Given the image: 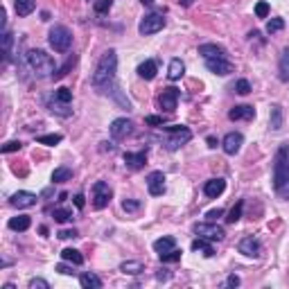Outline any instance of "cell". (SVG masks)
Instances as JSON below:
<instances>
[{"instance_id": "cell-1", "label": "cell", "mask_w": 289, "mask_h": 289, "mask_svg": "<svg viewBox=\"0 0 289 289\" xmlns=\"http://www.w3.org/2000/svg\"><path fill=\"white\" fill-rule=\"evenodd\" d=\"M115 72H118V54H115V50H107L102 54V59L97 61L91 84L95 88H111V84L115 81Z\"/></svg>"}, {"instance_id": "cell-2", "label": "cell", "mask_w": 289, "mask_h": 289, "mask_svg": "<svg viewBox=\"0 0 289 289\" xmlns=\"http://www.w3.org/2000/svg\"><path fill=\"white\" fill-rule=\"evenodd\" d=\"M27 66L32 68V72L36 77H50L57 72V64L45 50H30L27 52Z\"/></svg>"}, {"instance_id": "cell-3", "label": "cell", "mask_w": 289, "mask_h": 289, "mask_svg": "<svg viewBox=\"0 0 289 289\" xmlns=\"http://www.w3.org/2000/svg\"><path fill=\"white\" fill-rule=\"evenodd\" d=\"M289 179V147L283 144L276 154V163H273V185L278 190L285 181Z\"/></svg>"}, {"instance_id": "cell-4", "label": "cell", "mask_w": 289, "mask_h": 289, "mask_svg": "<svg viewBox=\"0 0 289 289\" xmlns=\"http://www.w3.org/2000/svg\"><path fill=\"white\" fill-rule=\"evenodd\" d=\"M48 41L54 52H68L70 43H72V32L66 25H54L48 34Z\"/></svg>"}, {"instance_id": "cell-5", "label": "cell", "mask_w": 289, "mask_h": 289, "mask_svg": "<svg viewBox=\"0 0 289 289\" xmlns=\"http://www.w3.org/2000/svg\"><path fill=\"white\" fill-rule=\"evenodd\" d=\"M165 129L170 131V138L165 140V147L170 151L183 147V144L190 143V138H192V131H190L187 127H183V124H172V127H165Z\"/></svg>"}, {"instance_id": "cell-6", "label": "cell", "mask_w": 289, "mask_h": 289, "mask_svg": "<svg viewBox=\"0 0 289 289\" xmlns=\"http://www.w3.org/2000/svg\"><path fill=\"white\" fill-rule=\"evenodd\" d=\"M194 233L199 237H206L210 242H219L226 237V230L221 226H217L215 221H201V224H194Z\"/></svg>"}, {"instance_id": "cell-7", "label": "cell", "mask_w": 289, "mask_h": 289, "mask_svg": "<svg viewBox=\"0 0 289 289\" xmlns=\"http://www.w3.org/2000/svg\"><path fill=\"white\" fill-rule=\"evenodd\" d=\"M111 197H113V190H111L108 183L97 181L95 185H93V208H97V210L107 208L108 201H111Z\"/></svg>"}, {"instance_id": "cell-8", "label": "cell", "mask_w": 289, "mask_h": 289, "mask_svg": "<svg viewBox=\"0 0 289 289\" xmlns=\"http://www.w3.org/2000/svg\"><path fill=\"white\" fill-rule=\"evenodd\" d=\"M163 27H165V18H163V14H149V16H144L143 21H140L138 32L143 34V36H149V34L161 32Z\"/></svg>"}, {"instance_id": "cell-9", "label": "cell", "mask_w": 289, "mask_h": 289, "mask_svg": "<svg viewBox=\"0 0 289 289\" xmlns=\"http://www.w3.org/2000/svg\"><path fill=\"white\" fill-rule=\"evenodd\" d=\"M179 95H181V93H179V88H174V86L163 88V93L158 95V107L167 113H174L177 111V104H179Z\"/></svg>"}, {"instance_id": "cell-10", "label": "cell", "mask_w": 289, "mask_h": 289, "mask_svg": "<svg viewBox=\"0 0 289 289\" xmlns=\"http://www.w3.org/2000/svg\"><path fill=\"white\" fill-rule=\"evenodd\" d=\"M108 131H111V136L115 140H124L127 136L134 134V122H131L129 118H118V120H113L111 122Z\"/></svg>"}, {"instance_id": "cell-11", "label": "cell", "mask_w": 289, "mask_h": 289, "mask_svg": "<svg viewBox=\"0 0 289 289\" xmlns=\"http://www.w3.org/2000/svg\"><path fill=\"white\" fill-rule=\"evenodd\" d=\"M38 197L34 192H27V190H18L16 194H11L9 199V204L14 206V208L23 210V208H32V206H36Z\"/></svg>"}, {"instance_id": "cell-12", "label": "cell", "mask_w": 289, "mask_h": 289, "mask_svg": "<svg viewBox=\"0 0 289 289\" xmlns=\"http://www.w3.org/2000/svg\"><path fill=\"white\" fill-rule=\"evenodd\" d=\"M237 251L244 253L247 257H260V253H262V244H260V240L253 235L244 237V240L237 244Z\"/></svg>"}, {"instance_id": "cell-13", "label": "cell", "mask_w": 289, "mask_h": 289, "mask_svg": "<svg viewBox=\"0 0 289 289\" xmlns=\"http://www.w3.org/2000/svg\"><path fill=\"white\" fill-rule=\"evenodd\" d=\"M147 190H149L151 197H161L165 192V174L161 170L151 172L149 177H147Z\"/></svg>"}, {"instance_id": "cell-14", "label": "cell", "mask_w": 289, "mask_h": 289, "mask_svg": "<svg viewBox=\"0 0 289 289\" xmlns=\"http://www.w3.org/2000/svg\"><path fill=\"white\" fill-rule=\"evenodd\" d=\"M242 143H244V136H242L240 131H230V134L224 136V140H221V147H224V151L228 156H235L237 151L242 149Z\"/></svg>"}, {"instance_id": "cell-15", "label": "cell", "mask_w": 289, "mask_h": 289, "mask_svg": "<svg viewBox=\"0 0 289 289\" xmlns=\"http://www.w3.org/2000/svg\"><path fill=\"white\" fill-rule=\"evenodd\" d=\"M199 54L204 59H228V52L221 45H217V43H204V45H199Z\"/></svg>"}, {"instance_id": "cell-16", "label": "cell", "mask_w": 289, "mask_h": 289, "mask_svg": "<svg viewBox=\"0 0 289 289\" xmlns=\"http://www.w3.org/2000/svg\"><path fill=\"white\" fill-rule=\"evenodd\" d=\"M206 68L210 70V72H215V75H230L233 72V64H230L228 59H206Z\"/></svg>"}, {"instance_id": "cell-17", "label": "cell", "mask_w": 289, "mask_h": 289, "mask_svg": "<svg viewBox=\"0 0 289 289\" xmlns=\"http://www.w3.org/2000/svg\"><path fill=\"white\" fill-rule=\"evenodd\" d=\"M285 124V111L280 104H273L271 111H269V127H271V131H280Z\"/></svg>"}, {"instance_id": "cell-18", "label": "cell", "mask_w": 289, "mask_h": 289, "mask_svg": "<svg viewBox=\"0 0 289 289\" xmlns=\"http://www.w3.org/2000/svg\"><path fill=\"white\" fill-rule=\"evenodd\" d=\"M144 163H147V149L138 151V154H134V151L124 154V165L131 167V170H140V167H144Z\"/></svg>"}, {"instance_id": "cell-19", "label": "cell", "mask_w": 289, "mask_h": 289, "mask_svg": "<svg viewBox=\"0 0 289 289\" xmlns=\"http://www.w3.org/2000/svg\"><path fill=\"white\" fill-rule=\"evenodd\" d=\"M228 118L230 120H253V118H255V108L249 107V104H240V107L230 108Z\"/></svg>"}, {"instance_id": "cell-20", "label": "cell", "mask_w": 289, "mask_h": 289, "mask_svg": "<svg viewBox=\"0 0 289 289\" xmlns=\"http://www.w3.org/2000/svg\"><path fill=\"white\" fill-rule=\"evenodd\" d=\"M226 190V181L224 179H210V181H206V185H204V192H206V197H210V199H217L221 192Z\"/></svg>"}, {"instance_id": "cell-21", "label": "cell", "mask_w": 289, "mask_h": 289, "mask_svg": "<svg viewBox=\"0 0 289 289\" xmlns=\"http://www.w3.org/2000/svg\"><path fill=\"white\" fill-rule=\"evenodd\" d=\"M156 72H158V66H156L154 59H147V61H143V64L138 66V75L143 77V79H147V81L154 79Z\"/></svg>"}, {"instance_id": "cell-22", "label": "cell", "mask_w": 289, "mask_h": 289, "mask_svg": "<svg viewBox=\"0 0 289 289\" xmlns=\"http://www.w3.org/2000/svg\"><path fill=\"white\" fill-rule=\"evenodd\" d=\"M7 226H9L11 230H27L32 226V219H30V215H18V217H11V219L7 221Z\"/></svg>"}, {"instance_id": "cell-23", "label": "cell", "mask_w": 289, "mask_h": 289, "mask_svg": "<svg viewBox=\"0 0 289 289\" xmlns=\"http://www.w3.org/2000/svg\"><path fill=\"white\" fill-rule=\"evenodd\" d=\"M79 285L84 289H102V280L97 278L95 273H91V271L81 273V276H79Z\"/></svg>"}, {"instance_id": "cell-24", "label": "cell", "mask_w": 289, "mask_h": 289, "mask_svg": "<svg viewBox=\"0 0 289 289\" xmlns=\"http://www.w3.org/2000/svg\"><path fill=\"white\" fill-rule=\"evenodd\" d=\"M183 72H185V64H183L181 59H172L170 68H167V77H170L172 81H177L183 77Z\"/></svg>"}, {"instance_id": "cell-25", "label": "cell", "mask_w": 289, "mask_h": 289, "mask_svg": "<svg viewBox=\"0 0 289 289\" xmlns=\"http://www.w3.org/2000/svg\"><path fill=\"white\" fill-rule=\"evenodd\" d=\"M120 271L129 273V276H138V273L144 271V264L138 262V260H124V262L120 264Z\"/></svg>"}, {"instance_id": "cell-26", "label": "cell", "mask_w": 289, "mask_h": 289, "mask_svg": "<svg viewBox=\"0 0 289 289\" xmlns=\"http://www.w3.org/2000/svg\"><path fill=\"white\" fill-rule=\"evenodd\" d=\"M278 77H280V81H289V48H285L283 54H280Z\"/></svg>"}, {"instance_id": "cell-27", "label": "cell", "mask_w": 289, "mask_h": 289, "mask_svg": "<svg viewBox=\"0 0 289 289\" xmlns=\"http://www.w3.org/2000/svg\"><path fill=\"white\" fill-rule=\"evenodd\" d=\"M190 249H192V251H201L206 257H213L215 255L213 244H210V240H206V237H199V240H194Z\"/></svg>"}, {"instance_id": "cell-28", "label": "cell", "mask_w": 289, "mask_h": 289, "mask_svg": "<svg viewBox=\"0 0 289 289\" xmlns=\"http://www.w3.org/2000/svg\"><path fill=\"white\" fill-rule=\"evenodd\" d=\"M172 249H177V240L174 237H161V240L154 242V251L156 253H167Z\"/></svg>"}, {"instance_id": "cell-29", "label": "cell", "mask_w": 289, "mask_h": 289, "mask_svg": "<svg viewBox=\"0 0 289 289\" xmlns=\"http://www.w3.org/2000/svg\"><path fill=\"white\" fill-rule=\"evenodd\" d=\"M14 7H16V14L18 16H30L36 5H34V0H14Z\"/></svg>"}, {"instance_id": "cell-30", "label": "cell", "mask_w": 289, "mask_h": 289, "mask_svg": "<svg viewBox=\"0 0 289 289\" xmlns=\"http://www.w3.org/2000/svg\"><path fill=\"white\" fill-rule=\"evenodd\" d=\"M48 107H50V111L57 113V115H61V118H70V115H72V108H70L66 102H59L57 97H54V102H50Z\"/></svg>"}, {"instance_id": "cell-31", "label": "cell", "mask_w": 289, "mask_h": 289, "mask_svg": "<svg viewBox=\"0 0 289 289\" xmlns=\"http://www.w3.org/2000/svg\"><path fill=\"white\" fill-rule=\"evenodd\" d=\"M61 257H64L66 262H72L75 267L84 264V255H81L77 249H64V251H61Z\"/></svg>"}, {"instance_id": "cell-32", "label": "cell", "mask_w": 289, "mask_h": 289, "mask_svg": "<svg viewBox=\"0 0 289 289\" xmlns=\"http://www.w3.org/2000/svg\"><path fill=\"white\" fill-rule=\"evenodd\" d=\"M72 179V170L70 167H57L52 172V183H66Z\"/></svg>"}, {"instance_id": "cell-33", "label": "cell", "mask_w": 289, "mask_h": 289, "mask_svg": "<svg viewBox=\"0 0 289 289\" xmlns=\"http://www.w3.org/2000/svg\"><path fill=\"white\" fill-rule=\"evenodd\" d=\"M52 217H54V221L66 224V221H72V210H70V208H54Z\"/></svg>"}, {"instance_id": "cell-34", "label": "cell", "mask_w": 289, "mask_h": 289, "mask_svg": "<svg viewBox=\"0 0 289 289\" xmlns=\"http://www.w3.org/2000/svg\"><path fill=\"white\" fill-rule=\"evenodd\" d=\"M242 210H244V201H237V204L230 208L226 221H228V224H237V221H240V217H242Z\"/></svg>"}, {"instance_id": "cell-35", "label": "cell", "mask_w": 289, "mask_h": 289, "mask_svg": "<svg viewBox=\"0 0 289 289\" xmlns=\"http://www.w3.org/2000/svg\"><path fill=\"white\" fill-rule=\"evenodd\" d=\"M61 140H64V136L61 134H48V136H38L36 143L38 144H48V147H54V144H59Z\"/></svg>"}, {"instance_id": "cell-36", "label": "cell", "mask_w": 289, "mask_h": 289, "mask_svg": "<svg viewBox=\"0 0 289 289\" xmlns=\"http://www.w3.org/2000/svg\"><path fill=\"white\" fill-rule=\"evenodd\" d=\"M158 257H161V262H177V260H181V251H179V249H172V251H167V253H158Z\"/></svg>"}, {"instance_id": "cell-37", "label": "cell", "mask_w": 289, "mask_h": 289, "mask_svg": "<svg viewBox=\"0 0 289 289\" xmlns=\"http://www.w3.org/2000/svg\"><path fill=\"white\" fill-rule=\"evenodd\" d=\"M54 97H57L59 102H66V104H70V102H72V93H70V88H64V86L54 91Z\"/></svg>"}, {"instance_id": "cell-38", "label": "cell", "mask_w": 289, "mask_h": 289, "mask_svg": "<svg viewBox=\"0 0 289 289\" xmlns=\"http://www.w3.org/2000/svg\"><path fill=\"white\" fill-rule=\"evenodd\" d=\"M280 30H285V21H283V18H271V21L267 23V32L269 34H276V32H280Z\"/></svg>"}, {"instance_id": "cell-39", "label": "cell", "mask_w": 289, "mask_h": 289, "mask_svg": "<svg viewBox=\"0 0 289 289\" xmlns=\"http://www.w3.org/2000/svg\"><path fill=\"white\" fill-rule=\"evenodd\" d=\"M113 7V0H95V5H93V9L97 11V14H107L108 9Z\"/></svg>"}, {"instance_id": "cell-40", "label": "cell", "mask_w": 289, "mask_h": 289, "mask_svg": "<svg viewBox=\"0 0 289 289\" xmlns=\"http://www.w3.org/2000/svg\"><path fill=\"white\" fill-rule=\"evenodd\" d=\"M122 210H124V213H138V210H140V201H136V199H124V201H122Z\"/></svg>"}, {"instance_id": "cell-41", "label": "cell", "mask_w": 289, "mask_h": 289, "mask_svg": "<svg viewBox=\"0 0 289 289\" xmlns=\"http://www.w3.org/2000/svg\"><path fill=\"white\" fill-rule=\"evenodd\" d=\"M11 43H14V36H11V34L5 30V32H2V54H5V57H7V54H9V50H11Z\"/></svg>"}, {"instance_id": "cell-42", "label": "cell", "mask_w": 289, "mask_h": 289, "mask_svg": "<svg viewBox=\"0 0 289 289\" xmlns=\"http://www.w3.org/2000/svg\"><path fill=\"white\" fill-rule=\"evenodd\" d=\"M27 287L30 289H50V283L43 278H32L30 283H27Z\"/></svg>"}, {"instance_id": "cell-43", "label": "cell", "mask_w": 289, "mask_h": 289, "mask_svg": "<svg viewBox=\"0 0 289 289\" xmlns=\"http://www.w3.org/2000/svg\"><path fill=\"white\" fill-rule=\"evenodd\" d=\"M235 91L240 93V95H249V93H251V84H249L247 79H237Z\"/></svg>"}, {"instance_id": "cell-44", "label": "cell", "mask_w": 289, "mask_h": 289, "mask_svg": "<svg viewBox=\"0 0 289 289\" xmlns=\"http://www.w3.org/2000/svg\"><path fill=\"white\" fill-rule=\"evenodd\" d=\"M144 124H149V127H163V124H165V118H163V115H147V118H144Z\"/></svg>"}, {"instance_id": "cell-45", "label": "cell", "mask_w": 289, "mask_h": 289, "mask_svg": "<svg viewBox=\"0 0 289 289\" xmlns=\"http://www.w3.org/2000/svg\"><path fill=\"white\" fill-rule=\"evenodd\" d=\"M255 16L257 18H267L269 16V2H264V0L262 2H257L255 5Z\"/></svg>"}, {"instance_id": "cell-46", "label": "cell", "mask_w": 289, "mask_h": 289, "mask_svg": "<svg viewBox=\"0 0 289 289\" xmlns=\"http://www.w3.org/2000/svg\"><path fill=\"white\" fill-rule=\"evenodd\" d=\"M75 61H77V57H72V59H68V64H66L64 68H59V70H57V72H54L52 77H57V79H61V77H64V75H68V70L72 68V64H75Z\"/></svg>"}, {"instance_id": "cell-47", "label": "cell", "mask_w": 289, "mask_h": 289, "mask_svg": "<svg viewBox=\"0 0 289 289\" xmlns=\"http://www.w3.org/2000/svg\"><path fill=\"white\" fill-rule=\"evenodd\" d=\"M21 147H23V144L18 143V140H11V143L2 144V154H11V151H18Z\"/></svg>"}, {"instance_id": "cell-48", "label": "cell", "mask_w": 289, "mask_h": 289, "mask_svg": "<svg viewBox=\"0 0 289 289\" xmlns=\"http://www.w3.org/2000/svg\"><path fill=\"white\" fill-rule=\"evenodd\" d=\"M57 235H59L61 240H70V237H77V235H79V233H77L75 228H64V230H59Z\"/></svg>"}, {"instance_id": "cell-49", "label": "cell", "mask_w": 289, "mask_h": 289, "mask_svg": "<svg viewBox=\"0 0 289 289\" xmlns=\"http://www.w3.org/2000/svg\"><path fill=\"white\" fill-rule=\"evenodd\" d=\"M276 192H278V197H280V199H289V179L283 183V185L278 187V190H276Z\"/></svg>"}, {"instance_id": "cell-50", "label": "cell", "mask_w": 289, "mask_h": 289, "mask_svg": "<svg viewBox=\"0 0 289 289\" xmlns=\"http://www.w3.org/2000/svg\"><path fill=\"white\" fill-rule=\"evenodd\" d=\"M221 215H224V210H221V208H215V210H208V215H206V217H208L210 221H215L217 217H221Z\"/></svg>"}, {"instance_id": "cell-51", "label": "cell", "mask_w": 289, "mask_h": 289, "mask_svg": "<svg viewBox=\"0 0 289 289\" xmlns=\"http://www.w3.org/2000/svg\"><path fill=\"white\" fill-rule=\"evenodd\" d=\"M57 271H59V273H64V276H72V273H75L72 269L68 267V264H64V262H61V264H57Z\"/></svg>"}, {"instance_id": "cell-52", "label": "cell", "mask_w": 289, "mask_h": 289, "mask_svg": "<svg viewBox=\"0 0 289 289\" xmlns=\"http://www.w3.org/2000/svg\"><path fill=\"white\" fill-rule=\"evenodd\" d=\"M240 285V278H237L235 273H230L228 278H226V287H237Z\"/></svg>"}, {"instance_id": "cell-53", "label": "cell", "mask_w": 289, "mask_h": 289, "mask_svg": "<svg viewBox=\"0 0 289 289\" xmlns=\"http://www.w3.org/2000/svg\"><path fill=\"white\" fill-rule=\"evenodd\" d=\"M84 204H86L84 194H75V206H77V208H84Z\"/></svg>"}, {"instance_id": "cell-54", "label": "cell", "mask_w": 289, "mask_h": 289, "mask_svg": "<svg viewBox=\"0 0 289 289\" xmlns=\"http://www.w3.org/2000/svg\"><path fill=\"white\" fill-rule=\"evenodd\" d=\"M179 2H181V7H192L194 0H179Z\"/></svg>"}, {"instance_id": "cell-55", "label": "cell", "mask_w": 289, "mask_h": 289, "mask_svg": "<svg viewBox=\"0 0 289 289\" xmlns=\"http://www.w3.org/2000/svg\"><path fill=\"white\" fill-rule=\"evenodd\" d=\"M208 147H217V140H215L213 136H208Z\"/></svg>"}, {"instance_id": "cell-56", "label": "cell", "mask_w": 289, "mask_h": 289, "mask_svg": "<svg viewBox=\"0 0 289 289\" xmlns=\"http://www.w3.org/2000/svg\"><path fill=\"white\" fill-rule=\"evenodd\" d=\"M140 2H143V5H151V2H154V0H140Z\"/></svg>"}]
</instances>
